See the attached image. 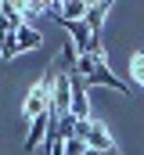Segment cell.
I'll list each match as a JSON object with an SVG mask.
<instances>
[{"mask_svg":"<svg viewBox=\"0 0 144 155\" xmlns=\"http://www.w3.org/2000/svg\"><path fill=\"white\" fill-rule=\"evenodd\" d=\"M87 148H94V152H115V137L108 134L105 123H97V119H90V134H87V141H83Z\"/></svg>","mask_w":144,"mask_h":155,"instance_id":"277c9868","label":"cell"},{"mask_svg":"<svg viewBox=\"0 0 144 155\" xmlns=\"http://www.w3.org/2000/svg\"><path fill=\"white\" fill-rule=\"evenodd\" d=\"M15 36H18V51H33V47H40V43H43V36L36 33L33 25H22Z\"/></svg>","mask_w":144,"mask_h":155,"instance_id":"9c48e42d","label":"cell"},{"mask_svg":"<svg viewBox=\"0 0 144 155\" xmlns=\"http://www.w3.org/2000/svg\"><path fill=\"white\" fill-rule=\"evenodd\" d=\"M69 83H72V116L76 119H90V97H87V83L83 76L72 69L69 72Z\"/></svg>","mask_w":144,"mask_h":155,"instance_id":"3957f363","label":"cell"},{"mask_svg":"<svg viewBox=\"0 0 144 155\" xmlns=\"http://www.w3.org/2000/svg\"><path fill=\"white\" fill-rule=\"evenodd\" d=\"M22 7V18H25V25H29V18H36L40 11H51V4L47 0H29V4H18Z\"/></svg>","mask_w":144,"mask_h":155,"instance_id":"7c38bea8","label":"cell"},{"mask_svg":"<svg viewBox=\"0 0 144 155\" xmlns=\"http://www.w3.org/2000/svg\"><path fill=\"white\" fill-rule=\"evenodd\" d=\"M108 155H119V152H108Z\"/></svg>","mask_w":144,"mask_h":155,"instance_id":"4fadbf2b","label":"cell"},{"mask_svg":"<svg viewBox=\"0 0 144 155\" xmlns=\"http://www.w3.org/2000/svg\"><path fill=\"white\" fill-rule=\"evenodd\" d=\"M47 130H51V119H47V116L33 119V126H29V137H25V155H33L36 148L47 141Z\"/></svg>","mask_w":144,"mask_h":155,"instance_id":"52a82bcc","label":"cell"},{"mask_svg":"<svg viewBox=\"0 0 144 155\" xmlns=\"http://www.w3.org/2000/svg\"><path fill=\"white\" fill-rule=\"evenodd\" d=\"M130 79L144 87V51H133V58H130Z\"/></svg>","mask_w":144,"mask_h":155,"instance_id":"30bf717a","label":"cell"},{"mask_svg":"<svg viewBox=\"0 0 144 155\" xmlns=\"http://www.w3.org/2000/svg\"><path fill=\"white\" fill-rule=\"evenodd\" d=\"M76 72L83 76L87 87H90V83H101V87H115L119 94H130V83H123V79L108 69V58H97V54H90V51H87V54H79Z\"/></svg>","mask_w":144,"mask_h":155,"instance_id":"7a4b0ae2","label":"cell"},{"mask_svg":"<svg viewBox=\"0 0 144 155\" xmlns=\"http://www.w3.org/2000/svg\"><path fill=\"white\" fill-rule=\"evenodd\" d=\"M58 72H61L58 65H47V72L36 79L33 90L25 94V108H22V112H25V119H29V123L51 112V105H54V83H58Z\"/></svg>","mask_w":144,"mask_h":155,"instance_id":"6da1fadb","label":"cell"},{"mask_svg":"<svg viewBox=\"0 0 144 155\" xmlns=\"http://www.w3.org/2000/svg\"><path fill=\"white\" fill-rule=\"evenodd\" d=\"M87 11H90V4H83V0H69V4H61V22H83L87 18Z\"/></svg>","mask_w":144,"mask_h":155,"instance_id":"ba28073f","label":"cell"},{"mask_svg":"<svg viewBox=\"0 0 144 155\" xmlns=\"http://www.w3.org/2000/svg\"><path fill=\"white\" fill-rule=\"evenodd\" d=\"M18 54H22V51H18V36H15V33H7V36L0 40V58H4V61H11V58H18Z\"/></svg>","mask_w":144,"mask_h":155,"instance_id":"8fae6325","label":"cell"},{"mask_svg":"<svg viewBox=\"0 0 144 155\" xmlns=\"http://www.w3.org/2000/svg\"><path fill=\"white\" fill-rule=\"evenodd\" d=\"M58 25L69 33V40H72V47L79 51V54H87L90 51V43H94V36H90V29H87V22H61L58 18Z\"/></svg>","mask_w":144,"mask_h":155,"instance_id":"5b68a950","label":"cell"},{"mask_svg":"<svg viewBox=\"0 0 144 155\" xmlns=\"http://www.w3.org/2000/svg\"><path fill=\"white\" fill-rule=\"evenodd\" d=\"M108 11H112V4H108V0L90 4V11H87V29H90V36H94V40H101V29H105Z\"/></svg>","mask_w":144,"mask_h":155,"instance_id":"8992f818","label":"cell"}]
</instances>
